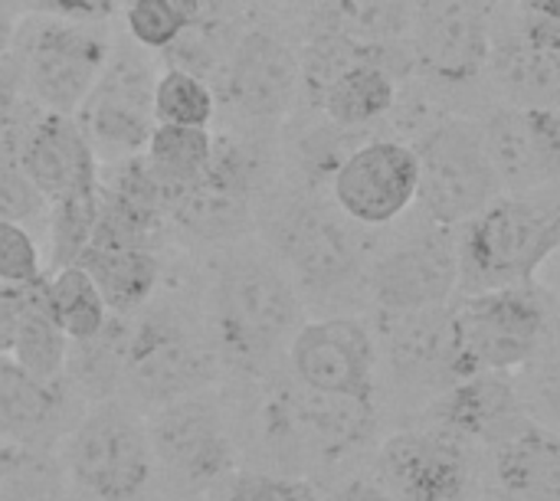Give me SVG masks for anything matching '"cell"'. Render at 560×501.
I'll list each match as a JSON object with an SVG mask.
<instances>
[{
  "mask_svg": "<svg viewBox=\"0 0 560 501\" xmlns=\"http://www.w3.org/2000/svg\"><path fill=\"white\" fill-rule=\"evenodd\" d=\"M220 249L203 322L223 368L262 377L302 328V292L272 246L236 240Z\"/></svg>",
  "mask_w": 560,
  "mask_h": 501,
  "instance_id": "1",
  "label": "cell"
},
{
  "mask_svg": "<svg viewBox=\"0 0 560 501\" xmlns=\"http://www.w3.org/2000/svg\"><path fill=\"white\" fill-rule=\"evenodd\" d=\"M56 463L69 501H167L148 413L125 397L85 404Z\"/></svg>",
  "mask_w": 560,
  "mask_h": 501,
  "instance_id": "2",
  "label": "cell"
},
{
  "mask_svg": "<svg viewBox=\"0 0 560 501\" xmlns=\"http://www.w3.org/2000/svg\"><path fill=\"white\" fill-rule=\"evenodd\" d=\"M223 361L207 331L177 305H154V299L125 315L121 394L144 413L207 391L217 384Z\"/></svg>",
  "mask_w": 560,
  "mask_h": 501,
  "instance_id": "3",
  "label": "cell"
},
{
  "mask_svg": "<svg viewBox=\"0 0 560 501\" xmlns=\"http://www.w3.org/2000/svg\"><path fill=\"white\" fill-rule=\"evenodd\" d=\"M459 230L456 295L532 282L560 246V190L502 194Z\"/></svg>",
  "mask_w": 560,
  "mask_h": 501,
  "instance_id": "4",
  "label": "cell"
},
{
  "mask_svg": "<svg viewBox=\"0 0 560 501\" xmlns=\"http://www.w3.org/2000/svg\"><path fill=\"white\" fill-rule=\"evenodd\" d=\"M374 427V404L331 397L302 387L295 377L269 384L253 407L249 430L259 453L276 469H302L338 463L364 440Z\"/></svg>",
  "mask_w": 560,
  "mask_h": 501,
  "instance_id": "5",
  "label": "cell"
},
{
  "mask_svg": "<svg viewBox=\"0 0 560 501\" xmlns=\"http://www.w3.org/2000/svg\"><path fill=\"white\" fill-rule=\"evenodd\" d=\"M112 46L105 20L26 13L13 30L10 59L23 95L39 112L75 115L98 82Z\"/></svg>",
  "mask_w": 560,
  "mask_h": 501,
  "instance_id": "6",
  "label": "cell"
},
{
  "mask_svg": "<svg viewBox=\"0 0 560 501\" xmlns=\"http://www.w3.org/2000/svg\"><path fill=\"white\" fill-rule=\"evenodd\" d=\"M148 433L167 501H194L236 476V436L213 387L148 413Z\"/></svg>",
  "mask_w": 560,
  "mask_h": 501,
  "instance_id": "7",
  "label": "cell"
},
{
  "mask_svg": "<svg viewBox=\"0 0 560 501\" xmlns=\"http://www.w3.org/2000/svg\"><path fill=\"white\" fill-rule=\"evenodd\" d=\"M453 318L463 381L532 364L555 328L551 299L532 282L459 295Z\"/></svg>",
  "mask_w": 560,
  "mask_h": 501,
  "instance_id": "8",
  "label": "cell"
},
{
  "mask_svg": "<svg viewBox=\"0 0 560 501\" xmlns=\"http://www.w3.org/2000/svg\"><path fill=\"white\" fill-rule=\"evenodd\" d=\"M269 246L292 272L302 299L338 302L361 282L368 286L354 230L312 194H295L272 210Z\"/></svg>",
  "mask_w": 560,
  "mask_h": 501,
  "instance_id": "9",
  "label": "cell"
},
{
  "mask_svg": "<svg viewBox=\"0 0 560 501\" xmlns=\"http://www.w3.org/2000/svg\"><path fill=\"white\" fill-rule=\"evenodd\" d=\"M413 151L420 161L417 200L440 226L459 230L505 194L482 121L476 118H446L433 125Z\"/></svg>",
  "mask_w": 560,
  "mask_h": 501,
  "instance_id": "10",
  "label": "cell"
},
{
  "mask_svg": "<svg viewBox=\"0 0 560 501\" xmlns=\"http://www.w3.org/2000/svg\"><path fill=\"white\" fill-rule=\"evenodd\" d=\"M154 89L158 72L151 49L131 36L115 39L98 82L75 112V121L85 131L98 164L131 161L148 148V138L158 125Z\"/></svg>",
  "mask_w": 560,
  "mask_h": 501,
  "instance_id": "11",
  "label": "cell"
},
{
  "mask_svg": "<svg viewBox=\"0 0 560 501\" xmlns=\"http://www.w3.org/2000/svg\"><path fill=\"white\" fill-rule=\"evenodd\" d=\"M285 358L292 377L308 391L364 404L374 400L377 341L371 328L351 315H331L302 325Z\"/></svg>",
  "mask_w": 560,
  "mask_h": 501,
  "instance_id": "12",
  "label": "cell"
},
{
  "mask_svg": "<svg viewBox=\"0 0 560 501\" xmlns=\"http://www.w3.org/2000/svg\"><path fill=\"white\" fill-rule=\"evenodd\" d=\"M302 89V59L276 33L249 30L223 62L220 98L249 128L282 121Z\"/></svg>",
  "mask_w": 560,
  "mask_h": 501,
  "instance_id": "13",
  "label": "cell"
},
{
  "mask_svg": "<svg viewBox=\"0 0 560 501\" xmlns=\"http://www.w3.org/2000/svg\"><path fill=\"white\" fill-rule=\"evenodd\" d=\"M368 292L381 312L450 305L459 292V240L440 223L404 240L368 269Z\"/></svg>",
  "mask_w": 560,
  "mask_h": 501,
  "instance_id": "14",
  "label": "cell"
},
{
  "mask_svg": "<svg viewBox=\"0 0 560 501\" xmlns=\"http://www.w3.org/2000/svg\"><path fill=\"white\" fill-rule=\"evenodd\" d=\"M417 151L397 141L361 144L338 164L331 177L338 210L361 226H384L397 220L417 200Z\"/></svg>",
  "mask_w": 560,
  "mask_h": 501,
  "instance_id": "15",
  "label": "cell"
},
{
  "mask_svg": "<svg viewBox=\"0 0 560 501\" xmlns=\"http://www.w3.org/2000/svg\"><path fill=\"white\" fill-rule=\"evenodd\" d=\"M384 361L407 391H450L463 381L453 302L420 312H381Z\"/></svg>",
  "mask_w": 560,
  "mask_h": 501,
  "instance_id": "16",
  "label": "cell"
},
{
  "mask_svg": "<svg viewBox=\"0 0 560 501\" xmlns=\"http://www.w3.org/2000/svg\"><path fill=\"white\" fill-rule=\"evenodd\" d=\"M502 190L532 194L560 180V108L505 105L482 118Z\"/></svg>",
  "mask_w": 560,
  "mask_h": 501,
  "instance_id": "17",
  "label": "cell"
},
{
  "mask_svg": "<svg viewBox=\"0 0 560 501\" xmlns=\"http://www.w3.org/2000/svg\"><path fill=\"white\" fill-rule=\"evenodd\" d=\"M85 400L69 381L30 377L10 354H0V446L16 453H56L75 427Z\"/></svg>",
  "mask_w": 560,
  "mask_h": 501,
  "instance_id": "18",
  "label": "cell"
},
{
  "mask_svg": "<svg viewBox=\"0 0 560 501\" xmlns=\"http://www.w3.org/2000/svg\"><path fill=\"white\" fill-rule=\"evenodd\" d=\"M381 476L397 501H463L472 463L466 443L436 427L390 436L381 446Z\"/></svg>",
  "mask_w": 560,
  "mask_h": 501,
  "instance_id": "19",
  "label": "cell"
},
{
  "mask_svg": "<svg viewBox=\"0 0 560 501\" xmlns=\"http://www.w3.org/2000/svg\"><path fill=\"white\" fill-rule=\"evenodd\" d=\"M417 59L446 82H469L489 62V16L479 0H417Z\"/></svg>",
  "mask_w": 560,
  "mask_h": 501,
  "instance_id": "20",
  "label": "cell"
},
{
  "mask_svg": "<svg viewBox=\"0 0 560 501\" xmlns=\"http://www.w3.org/2000/svg\"><path fill=\"white\" fill-rule=\"evenodd\" d=\"M16 154L26 177L46 197V203L75 190L102 187L98 158L85 131L79 128L75 115L39 112L16 138Z\"/></svg>",
  "mask_w": 560,
  "mask_h": 501,
  "instance_id": "21",
  "label": "cell"
},
{
  "mask_svg": "<svg viewBox=\"0 0 560 501\" xmlns=\"http://www.w3.org/2000/svg\"><path fill=\"white\" fill-rule=\"evenodd\" d=\"M433 420L456 440L489 450L502 446L532 423L515 387L502 374H479L453 384L436 397Z\"/></svg>",
  "mask_w": 560,
  "mask_h": 501,
  "instance_id": "22",
  "label": "cell"
},
{
  "mask_svg": "<svg viewBox=\"0 0 560 501\" xmlns=\"http://www.w3.org/2000/svg\"><path fill=\"white\" fill-rule=\"evenodd\" d=\"M79 266L89 269L95 286L102 289L112 315H135L144 308L161 282V263L151 246L138 243H102L92 240L82 253Z\"/></svg>",
  "mask_w": 560,
  "mask_h": 501,
  "instance_id": "23",
  "label": "cell"
},
{
  "mask_svg": "<svg viewBox=\"0 0 560 501\" xmlns=\"http://www.w3.org/2000/svg\"><path fill=\"white\" fill-rule=\"evenodd\" d=\"M502 489L518 501H560V436L528 423L492 450Z\"/></svg>",
  "mask_w": 560,
  "mask_h": 501,
  "instance_id": "24",
  "label": "cell"
},
{
  "mask_svg": "<svg viewBox=\"0 0 560 501\" xmlns=\"http://www.w3.org/2000/svg\"><path fill=\"white\" fill-rule=\"evenodd\" d=\"M397 89L384 62L371 56H358L338 75H331L318 89V105L338 128H361L394 108Z\"/></svg>",
  "mask_w": 560,
  "mask_h": 501,
  "instance_id": "25",
  "label": "cell"
},
{
  "mask_svg": "<svg viewBox=\"0 0 560 501\" xmlns=\"http://www.w3.org/2000/svg\"><path fill=\"white\" fill-rule=\"evenodd\" d=\"M144 154V171L161 190V200L171 203L180 190L197 184L213 158V135L210 128L197 125H164L158 121Z\"/></svg>",
  "mask_w": 560,
  "mask_h": 501,
  "instance_id": "26",
  "label": "cell"
},
{
  "mask_svg": "<svg viewBox=\"0 0 560 501\" xmlns=\"http://www.w3.org/2000/svg\"><path fill=\"white\" fill-rule=\"evenodd\" d=\"M49 279V276H46ZM46 279L30 286L26 292V305L20 315V328H16V341L10 358L36 381L46 384H59L66 381V368H69V335L56 325L49 302H46Z\"/></svg>",
  "mask_w": 560,
  "mask_h": 501,
  "instance_id": "27",
  "label": "cell"
},
{
  "mask_svg": "<svg viewBox=\"0 0 560 501\" xmlns=\"http://www.w3.org/2000/svg\"><path fill=\"white\" fill-rule=\"evenodd\" d=\"M46 302H49L56 325L69 335V341H89L102 335V328L112 318V308L102 289L95 286L89 269L79 263L62 266L46 279Z\"/></svg>",
  "mask_w": 560,
  "mask_h": 501,
  "instance_id": "28",
  "label": "cell"
},
{
  "mask_svg": "<svg viewBox=\"0 0 560 501\" xmlns=\"http://www.w3.org/2000/svg\"><path fill=\"white\" fill-rule=\"evenodd\" d=\"M495 79L512 105L560 108V53L535 43H515L495 59Z\"/></svg>",
  "mask_w": 560,
  "mask_h": 501,
  "instance_id": "29",
  "label": "cell"
},
{
  "mask_svg": "<svg viewBox=\"0 0 560 501\" xmlns=\"http://www.w3.org/2000/svg\"><path fill=\"white\" fill-rule=\"evenodd\" d=\"M102 213V187L75 190L49 203L46 213V243H49V269H62L82 259L89 249Z\"/></svg>",
  "mask_w": 560,
  "mask_h": 501,
  "instance_id": "30",
  "label": "cell"
},
{
  "mask_svg": "<svg viewBox=\"0 0 560 501\" xmlns=\"http://www.w3.org/2000/svg\"><path fill=\"white\" fill-rule=\"evenodd\" d=\"M213 115H217V95L200 75H194L180 66H167L158 75V89H154V118L158 121L210 128Z\"/></svg>",
  "mask_w": 560,
  "mask_h": 501,
  "instance_id": "31",
  "label": "cell"
},
{
  "mask_svg": "<svg viewBox=\"0 0 560 501\" xmlns=\"http://www.w3.org/2000/svg\"><path fill=\"white\" fill-rule=\"evenodd\" d=\"M200 20V0H131L125 26L135 43L151 53H164Z\"/></svg>",
  "mask_w": 560,
  "mask_h": 501,
  "instance_id": "32",
  "label": "cell"
},
{
  "mask_svg": "<svg viewBox=\"0 0 560 501\" xmlns=\"http://www.w3.org/2000/svg\"><path fill=\"white\" fill-rule=\"evenodd\" d=\"M49 203L36 190V184L26 177L20 154H16V138L10 135L0 144V220L20 223L30 230V223H46Z\"/></svg>",
  "mask_w": 560,
  "mask_h": 501,
  "instance_id": "33",
  "label": "cell"
},
{
  "mask_svg": "<svg viewBox=\"0 0 560 501\" xmlns=\"http://www.w3.org/2000/svg\"><path fill=\"white\" fill-rule=\"evenodd\" d=\"M49 276L33 233L20 223L0 220V282L36 286Z\"/></svg>",
  "mask_w": 560,
  "mask_h": 501,
  "instance_id": "34",
  "label": "cell"
},
{
  "mask_svg": "<svg viewBox=\"0 0 560 501\" xmlns=\"http://www.w3.org/2000/svg\"><path fill=\"white\" fill-rule=\"evenodd\" d=\"M220 501H318L312 482L295 476H276V473H236L226 486Z\"/></svg>",
  "mask_w": 560,
  "mask_h": 501,
  "instance_id": "35",
  "label": "cell"
},
{
  "mask_svg": "<svg viewBox=\"0 0 560 501\" xmlns=\"http://www.w3.org/2000/svg\"><path fill=\"white\" fill-rule=\"evenodd\" d=\"M535 361H538V368H535L532 391H535L541 410L560 427V322L551 328V335L541 345V351L535 354Z\"/></svg>",
  "mask_w": 560,
  "mask_h": 501,
  "instance_id": "36",
  "label": "cell"
},
{
  "mask_svg": "<svg viewBox=\"0 0 560 501\" xmlns=\"http://www.w3.org/2000/svg\"><path fill=\"white\" fill-rule=\"evenodd\" d=\"M26 292H30V286H7V282H0V354L13 351L20 315H23V305H26Z\"/></svg>",
  "mask_w": 560,
  "mask_h": 501,
  "instance_id": "37",
  "label": "cell"
},
{
  "mask_svg": "<svg viewBox=\"0 0 560 501\" xmlns=\"http://www.w3.org/2000/svg\"><path fill=\"white\" fill-rule=\"evenodd\" d=\"M16 92H23V89H20L13 59L7 56V59L0 62V144L13 135V95H16Z\"/></svg>",
  "mask_w": 560,
  "mask_h": 501,
  "instance_id": "38",
  "label": "cell"
},
{
  "mask_svg": "<svg viewBox=\"0 0 560 501\" xmlns=\"http://www.w3.org/2000/svg\"><path fill=\"white\" fill-rule=\"evenodd\" d=\"M318 501H397L390 496L387 486H377V482H368V479H354L341 489H335L331 496Z\"/></svg>",
  "mask_w": 560,
  "mask_h": 501,
  "instance_id": "39",
  "label": "cell"
},
{
  "mask_svg": "<svg viewBox=\"0 0 560 501\" xmlns=\"http://www.w3.org/2000/svg\"><path fill=\"white\" fill-rule=\"evenodd\" d=\"M13 30H16V23L10 20V13H7V3L0 0V62L10 56V46H13Z\"/></svg>",
  "mask_w": 560,
  "mask_h": 501,
  "instance_id": "40",
  "label": "cell"
},
{
  "mask_svg": "<svg viewBox=\"0 0 560 501\" xmlns=\"http://www.w3.org/2000/svg\"><path fill=\"white\" fill-rule=\"evenodd\" d=\"M528 13L548 16V20H560V0H525Z\"/></svg>",
  "mask_w": 560,
  "mask_h": 501,
  "instance_id": "41",
  "label": "cell"
},
{
  "mask_svg": "<svg viewBox=\"0 0 560 501\" xmlns=\"http://www.w3.org/2000/svg\"><path fill=\"white\" fill-rule=\"evenodd\" d=\"M16 459H20L16 450H3V446H0V489H3V482H7V476L13 473Z\"/></svg>",
  "mask_w": 560,
  "mask_h": 501,
  "instance_id": "42",
  "label": "cell"
}]
</instances>
